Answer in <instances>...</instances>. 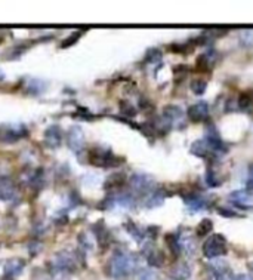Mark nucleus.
<instances>
[{"instance_id": "6ab92c4d", "label": "nucleus", "mask_w": 253, "mask_h": 280, "mask_svg": "<svg viewBox=\"0 0 253 280\" xmlns=\"http://www.w3.org/2000/svg\"><path fill=\"white\" fill-rule=\"evenodd\" d=\"M136 280H157V273L151 268H141L136 271Z\"/></svg>"}, {"instance_id": "0eeeda50", "label": "nucleus", "mask_w": 253, "mask_h": 280, "mask_svg": "<svg viewBox=\"0 0 253 280\" xmlns=\"http://www.w3.org/2000/svg\"><path fill=\"white\" fill-rule=\"evenodd\" d=\"M68 146L74 153H78L85 147V133H83L80 126L70 127V130H68Z\"/></svg>"}, {"instance_id": "f8f14e48", "label": "nucleus", "mask_w": 253, "mask_h": 280, "mask_svg": "<svg viewBox=\"0 0 253 280\" xmlns=\"http://www.w3.org/2000/svg\"><path fill=\"white\" fill-rule=\"evenodd\" d=\"M163 117H164L166 123L172 125V123H175V122H179V120L184 117V111H182V108L178 107V105H166V107L163 108Z\"/></svg>"}, {"instance_id": "5701e85b", "label": "nucleus", "mask_w": 253, "mask_h": 280, "mask_svg": "<svg viewBox=\"0 0 253 280\" xmlns=\"http://www.w3.org/2000/svg\"><path fill=\"white\" fill-rule=\"evenodd\" d=\"M127 229H129L127 231H129V233L133 236V239H136L138 242H141V240H142V237H144V233H142V230H139L138 227H136V226H135V224H132V223L127 226Z\"/></svg>"}, {"instance_id": "aec40b11", "label": "nucleus", "mask_w": 253, "mask_h": 280, "mask_svg": "<svg viewBox=\"0 0 253 280\" xmlns=\"http://www.w3.org/2000/svg\"><path fill=\"white\" fill-rule=\"evenodd\" d=\"M213 230V223L210 221V220H203L202 223L197 226V234L200 236V237H204V236H207L210 231Z\"/></svg>"}, {"instance_id": "4468645a", "label": "nucleus", "mask_w": 253, "mask_h": 280, "mask_svg": "<svg viewBox=\"0 0 253 280\" xmlns=\"http://www.w3.org/2000/svg\"><path fill=\"white\" fill-rule=\"evenodd\" d=\"M229 200L238 206H249L252 204V194L247 190H237L229 194Z\"/></svg>"}, {"instance_id": "9d476101", "label": "nucleus", "mask_w": 253, "mask_h": 280, "mask_svg": "<svg viewBox=\"0 0 253 280\" xmlns=\"http://www.w3.org/2000/svg\"><path fill=\"white\" fill-rule=\"evenodd\" d=\"M178 240H179V248H181V252H184L188 256H193L197 251V243L196 240L188 236V234H184V236H179L178 234Z\"/></svg>"}, {"instance_id": "f03ea898", "label": "nucleus", "mask_w": 253, "mask_h": 280, "mask_svg": "<svg viewBox=\"0 0 253 280\" xmlns=\"http://www.w3.org/2000/svg\"><path fill=\"white\" fill-rule=\"evenodd\" d=\"M225 254H227V240L222 234H212L203 243V255L209 259H215Z\"/></svg>"}, {"instance_id": "a211bd4d", "label": "nucleus", "mask_w": 253, "mask_h": 280, "mask_svg": "<svg viewBox=\"0 0 253 280\" xmlns=\"http://www.w3.org/2000/svg\"><path fill=\"white\" fill-rule=\"evenodd\" d=\"M147 259H148V264L152 265V267H161L163 262H164V256H163V254L158 252V251H154V249H150V251H148Z\"/></svg>"}, {"instance_id": "b1692460", "label": "nucleus", "mask_w": 253, "mask_h": 280, "mask_svg": "<svg viewBox=\"0 0 253 280\" xmlns=\"http://www.w3.org/2000/svg\"><path fill=\"white\" fill-rule=\"evenodd\" d=\"M80 36H81V31H76V33H73L70 37H67V39H65V42H62V43H61V48H68L70 45H74L77 40L80 39Z\"/></svg>"}, {"instance_id": "393cba45", "label": "nucleus", "mask_w": 253, "mask_h": 280, "mask_svg": "<svg viewBox=\"0 0 253 280\" xmlns=\"http://www.w3.org/2000/svg\"><path fill=\"white\" fill-rule=\"evenodd\" d=\"M250 104H252V100H250L247 95H241L240 100H238V107H240L241 110H247V108L250 107Z\"/></svg>"}, {"instance_id": "f257e3e1", "label": "nucleus", "mask_w": 253, "mask_h": 280, "mask_svg": "<svg viewBox=\"0 0 253 280\" xmlns=\"http://www.w3.org/2000/svg\"><path fill=\"white\" fill-rule=\"evenodd\" d=\"M108 271L114 279H125L138 271V259L127 252H116L110 259Z\"/></svg>"}, {"instance_id": "1a4fd4ad", "label": "nucleus", "mask_w": 253, "mask_h": 280, "mask_svg": "<svg viewBox=\"0 0 253 280\" xmlns=\"http://www.w3.org/2000/svg\"><path fill=\"white\" fill-rule=\"evenodd\" d=\"M24 267H26L24 259H21V258L9 259L6 262V265H5V277H8V279L17 277L18 274H21V271L24 270Z\"/></svg>"}, {"instance_id": "cd10ccee", "label": "nucleus", "mask_w": 253, "mask_h": 280, "mask_svg": "<svg viewBox=\"0 0 253 280\" xmlns=\"http://www.w3.org/2000/svg\"><path fill=\"white\" fill-rule=\"evenodd\" d=\"M247 187L253 188V165L250 166V171H249V181H247Z\"/></svg>"}, {"instance_id": "2eb2a0df", "label": "nucleus", "mask_w": 253, "mask_h": 280, "mask_svg": "<svg viewBox=\"0 0 253 280\" xmlns=\"http://www.w3.org/2000/svg\"><path fill=\"white\" fill-rule=\"evenodd\" d=\"M191 153L196 154L197 157H207L209 154L212 153V150H210V147L207 146V143L204 141V139H199V141H196V143H193V146H191Z\"/></svg>"}, {"instance_id": "ddd939ff", "label": "nucleus", "mask_w": 253, "mask_h": 280, "mask_svg": "<svg viewBox=\"0 0 253 280\" xmlns=\"http://www.w3.org/2000/svg\"><path fill=\"white\" fill-rule=\"evenodd\" d=\"M185 204L190 212H200L207 207V202L199 194H193V196L185 197Z\"/></svg>"}, {"instance_id": "f3484780", "label": "nucleus", "mask_w": 253, "mask_h": 280, "mask_svg": "<svg viewBox=\"0 0 253 280\" xmlns=\"http://www.w3.org/2000/svg\"><path fill=\"white\" fill-rule=\"evenodd\" d=\"M164 197H166L164 191H161V190L154 191V193L150 194V197L147 200V207H157V206H160V204L164 202Z\"/></svg>"}, {"instance_id": "20e7f679", "label": "nucleus", "mask_w": 253, "mask_h": 280, "mask_svg": "<svg viewBox=\"0 0 253 280\" xmlns=\"http://www.w3.org/2000/svg\"><path fill=\"white\" fill-rule=\"evenodd\" d=\"M187 116L191 122H203L209 116V104L204 101L196 102L187 110Z\"/></svg>"}, {"instance_id": "7ed1b4c3", "label": "nucleus", "mask_w": 253, "mask_h": 280, "mask_svg": "<svg viewBox=\"0 0 253 280\" xmlns=\"http://www.w3.org/2000/svg\"><path fill=\"white\" fill-rule=\"evenodd\" d=\"M27 129L23 125H11V126H3L0 129V139L2 141H8V143H14L23 136H26Z\"/></svg>"}, {"instance_id": "c85d7f7f", "label": "nucleus", "mask_w": 253, "mask_h": 280, "mask_svg": "<svg viewBox=\"0 0 253 280\" xmlns=\"http://www.w3.org/2000/svg\"><path fill=\"white\" fill-rule=\"evenodd\" d=\"M232 280H253L252 277H249V276H246V274H240V276H235Z\"/></svg>"}, {"instance_id": "dca6fc26", "label": "nucleus", "mask_w": 253, "mask_h": 280, "mask_svg": "<svg viewBox=\"0 0 253 280\" xmlns=\"http://www.w3.org/2000/svg\"><path fill=\"white\" fill-rule=\"evenodd\" d=\"M15 197H17V190L11 184L3 182L0 185V199L5 200V202H12Z\"/></svg>"}, {"instance_id": "412c9836", "label": "nucleus", "mask_w": 253, "mask_h": 280, "mask_svg": "<svg viewBox=\"0 0 253 280\" xmlns=\"http://www.w3.org/2000/svg\"><path fill=\"white\" fill-rule=\"evenodd\" d=\"M207 89V83L202 80V79H196L191 82V91L196 94V95H203Z\"/></svg>"}, {"instance_id": "c756f323", "label": "nucleus", "mask_w": 253, "mask_h": 280, "mask_svg": "<svg viewBox=\"0 0 253 280\" xmlns=\"http://www.w3.org/2000/svg\"><path fill=\"white\" fill-rule=\"evenodd\" d=\"M3 280H12V279H8V277H5V279H3Z\"/></svg>"}, {"instance_id": "423d86ee", "label": "nucleus", "mask_w": 253, "mask_h": 280, "mask_svg": "<svg viewBox=\"0 0 253 280\" xmlns=\"http://www.w3.org/2000/svg\"><path fill=\"white\" fill-rule=\"evenodd\" d=\"M73 265H74L73 255L67 252H58L52 259V270L55 271H70Z\"/></svg>"}, {"instance_id": "bb28decb", "label": "nucleus", "mask_w": 253, "mask_h": 280, "mask_svg": "<svg viewBox=\"0 0 253 280\" xmlns=\"http://www.w3.org/2000/svg\"><path fill=\"white\" fill-rule=\"evenodd\" d=\"M219 214H222L224 217H237V214L232 209H218Z\"/></svg>"}, {"instance_id": "6e6552de", "label": "nucleus", "mask_w": 253, "mask_h": 280, "mask_svg": "<svg viewBox=\"0 0 253 280\" xmlns=\"http://www.w3.org/2000/svg\"><path fill=\"white\" fill-rule=\"evenodd\" d=\"M62 129L56 125H52L45 130V141L51 149H58L62 143Z\"/></svg>"}, {"instance_id": "9b49d317", "label": "nucleus", "mask_w": 253, "mask_h": 280, "mask_svg": "<svg viewBox=\"0 0 253 280\" xmlns=\"http://www.w3.org/2000/svg\"><path fill=\"white\" fill-rule=\"evenodd\" d=\"M191 273L193 270L187 262H179L171 270L169 276L172 280H188L191 277Z\"/></svg>"}, {"instance_id": "a878e982", "label": "nucleus", "mask_w": 253, "mask_h": 280, "mask_svg": "<svg viewBox=\"0 0 253 280\" xmlns=\"http://www.w3.org/2000/svg\"><path fill=\"white\" fill-rule=\"evenodd\" d=\"M39 85H42V82H40V80H31V82H30V85H28V88H33V94H40V91L37 89V88H39Z\"/></svg>"}, {"instance_id": "4be33fe9", "label": "nucleus", "mask_w": 253, "mask_h": 280, "mask_svg": "<svg viewBox=\"0 0 253 280\" xmlns=\"http://www.w3.org/2000/svg\"><path fill=\"white\" fill-rule=\"evenodd\" d=\"M206 184H207V187H212V188L221 185V181L216 177V174H215L213 169H207L206 171Z\"/></svg>"}, {"instance_id": "39448f33", "label": "nucleus", "mask_w": 253, "mask_h": 280, "mask_svg": "<svg viewBox=\"0 0 253 280\" xmlns=\"http://www.w3.org/2000/svg\"><path fill=\"white\" fill-rule=\"evenodd\" d=\"M154 185L151 177L145 175V174H133L130 177V187L138 191V193H147L150 191Z\"/></svg>"}]
</instances>
